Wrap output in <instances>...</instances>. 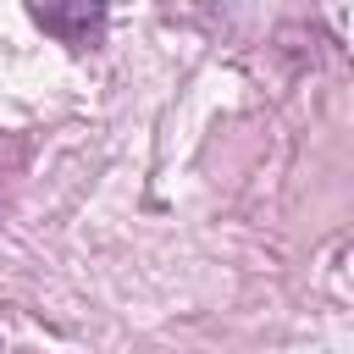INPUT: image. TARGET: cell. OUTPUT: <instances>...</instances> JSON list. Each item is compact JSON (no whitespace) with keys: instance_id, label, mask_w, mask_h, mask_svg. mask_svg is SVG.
<instances>
[{"instance_id":"cell-1","label":"cell","mask_w":354,"mask_h":354,"mask_svg":"<svg viewBox=\"0 0 354 354\" xmlns=\"http://www.w3.org/2000/svg\"><path fill=\"white\" fill-rule=\"evenodd\" d=\"M28 17L50 33V39H61V44H72V50H88V44H100L105 39V0H28Z\"/></svg>"}]
</instances>
